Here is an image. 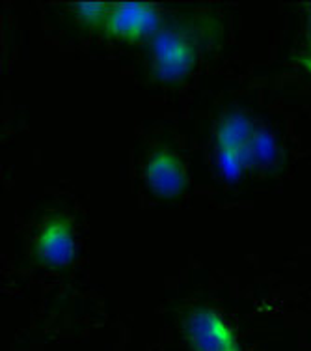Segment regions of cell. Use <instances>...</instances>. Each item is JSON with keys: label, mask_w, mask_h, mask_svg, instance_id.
<instances>
[{"label": "cell", "mask_w": 311, "mask_h": 351, "mask_svg": "<svg viewBox=\"0 0 311 351\" xmlns=\"http://www.w3.org/2000/svg\"><path fill=\"white\" fill-rule=\"evenodd\" d=\"M155 71L163 81H177L189 73L196 60L194 43L177 30L157 32L153 40Z\"/></svg>", "instance_id": "3957f363"}, {"label": "cell", "mask_w": 311, "mask_h": 351, "mask_svg": "<svg viewBox=\"0 0 311 351\" xmlns=\"http://www.w3.org/2000/svg\"><path fill=\"white\" fill-rule=\"evenodd\" d=\"M36 252L43 263L64 267L73 262L75 239L73 224L68 215H55L40 230L36 239Z\"/></svg>", "instance_id": "277c9868"}, {"label": "cell", "mask_w": 311, "mask_h": 351, "mask_svg": "<svg viewBox=\"0 0 311 351\" xmlns=\"http://www.w3.org/2000/svg\"><path fill=\"white\" fill-rule=\"evenodd\" d=\"M217 162L224 174L228 176V178H231V180L237 178V176L241 174V170L244 169L241 156H239L237 152H231V149L217 148Z\"/></svg>", "instance_id": "9c48e42d"}, {"label": "cell", "mask_w": 311, "mask_h": 351, "mask_svg": "<svg viewBox=\"0 0 311 351\" xmlns=\"http://www.w3.org/2000/svg\"><path fill=\"white\" fill-rule=\"evenodd\" d=\"M244 167H257V165H269L276 157V144L269 133H256L254 141L248 148H244L241 154Z\"/></svg>", "instance_id": "52a82bcc"}, {"label": "cell", "mask_w": 311, "mask_h": 351, "mask_svg": "<svg viewBox=\"0 0 311 351\" xmlns=\"http://www.w3.org/2000/svg\"><path fill=\"white\" fill-rule=\"evenodd\" d=\"M146 183L155 195L174 198L187 187V172L181 159L168 149H159L146 162Z\"/></svg>", "instance_id": "5b68a950"}, {"label": "cell", "mask_w": 311, "mask_h": 351, "mask_svg": "<svg viewBox=\"0 0 311 351\" xmlns=\"http://www.w3.org/2000/svg\"><path fill=\"white\" fill-rule=\"evenodd\" d=\"M256 133L254 123L246 114L243 112L226 114L217 128V148L231 149V152L241 154L244 148L250 146Z\"/></svg>", "instance_id": "8992f818"}, {"label": "cell", "mask_w": 311, "mask_h": 351, "mask_svg": "<svg viewBox=\"0 0 311 351\" xmlns=\"http://www.w3.org/2000/svg\"><path fill=\"white\" fill-rule=\"evenodd\" d=\"M161 25L155 6L146 2H116L109 4L105 32L118 40H140L153 34Z\"/></svg>", "instance_id": "7a4b0ae2"}, {"label": "cell", "mask_w": 311, "mask_h": 351, "mask_svg": "<svg viewBox=\"0 0 311 351\" xmlns=\"http://www.w3.org/2000/svg\"><path fill=\"white\" fill-rule=\"evenodd\" d=\"M183 332L192 351H241L228 324L205 306L192 308L185 316Z\"/></svg>", "instance_id": "6da1fadb"}, {"label": "cell", "mask_w": 311, "mask_h": 351, "mask_svg": "<svg viewBox=\"0 0 311 351\" xmlns=\"http://www.w3.org/2000/svg\"><path fill=\"white\" fill-rule=\"evenodd\" d=\"M75 14L82 25L103 28L107 14H109V4H105V2H81V4H75Z\"/></svg>", "instance_id": "ba28073f"}]
</instances>
